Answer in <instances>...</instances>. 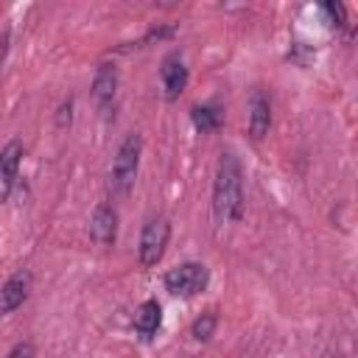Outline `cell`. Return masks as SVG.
<instances>
[{"label": "cell", "instance_id": "cell-1", "mask_svg": "<svg viewBox=\"0 0 358 358\" xmlns=\"http://www.w3.org/2000/svg\"><path fill=\"white\" fill-rule=\"evenodd\" d=\"M213 215L218 224L241 221L243 215V171L232 151H221L213 179Z\"/></svg>", "mask_w": 358, "mask_h": 358}, {"label": "cell", "instance_id": "cell-2", "mask_svg": "<svg viewBox=\"0 0 358 358\" xmlns=\"http://www.w3.org/2000/svg\"><path fill=\"white\" fill-rule=\"evenodd\" d=\"M140 154H143V137L140 134H126L123 143L117 145L115 162H112V179L109 187L115 196H126L134 187L137 179V168H140Z\"/></svg>", "mask_w": 358, "mask_h": 358}, {"label": "cell", "instance_id": "cell-3", "mask_svg": "<svg viewBox=\"0 0 358 358\" xmlns=\"http://www.w3.org/2000/svg\"><path fill=\"white\" fill-rule=\"evenodd\" d=\"M162 282H165V291L173 294V296H196V294H201L207 288L210 271H207L204 263L187 260V263H179V266L168 268Z\"/></svg>", "mask_w": 358, "mask_h": 358}, {"label": "cell", "instance_id": "cell-4", "mask_svg": "<svg viewBox=\"0 0 358 358\" xmlns=\"http://www.w3.org/2000/svg\"><path fill=\"white\" fill-rule=\"evenodd\" d=\"M168 241H171V221H168L165 215H154V218H148V221L143 224L140 246H137V252H140V263H143L145 268L157 266V263L162 260V255H165Z\"/></svg>", "mask_w": 358, "mask_h": 358}, {"label": "cell", "instance_id": "cell-5", "mask_svg": "<svg viewBox=\"0 0 358 358\" xmlns=\"http://www.w3.org/2000/svg\"><path fill=\"white\" fill-rule=\"evenodd\" d=\"M159 81H162V92H165V101H176L185 87H187V67H185V59L182 53H168L162 59V67H159Z\"/></svg>", "mask_w": 358, "mask_h": 358}, {"label": "cell", "instance_id": "cell-6", "mask_svg": "<svg viewBox=\"0 0 358 358\" xmlns=\"http://www.w3.org/2000/svg\"><path fill=\"white\" fill-rule=\"evenodd\" d=\"M90 238H92L98 246H112V243H115V238H117V210H115V204L101 201V204L92 210V218H90Z\"/></svg>", "mask_w": 358, "mask_h": 358}, {"label": "cell", "instance_id": "cell-7", "mask_svg": "<svg viewBox=\"0 0 358 358\" xmlns=\"http://www.w3.org/2000/svg\"><path fill=\"white\" fill-rule=\"evenodd\" d=\"M115 95H117V70L115 64H98L95 78H92V101L98 106V112L109 115V109L115 106Z\"/></svg>", "mask_w": 358, "mask_h": 358}, {"label": "cell", "instance_id": "cell-8", "mask_svg": "<svg viewBox=\"0 0 358 358\" xmlns=\"http://www.w3.org/2000/svg\"><path fill=\"white\" fill-rule=\"evenodd\" d=\"M20 162H22V143L20 140H8L3 145V154H0V199L3 201H8V196L14 190Z\"/></svg>", "mask_w": 358, "mask_h": 358}, {"label": "cell", "instance_id": "cell-9", "mask_svg": "<svg viewBox=\"0 0 358 358\" xmlns=\"http://www.w3.org/2000/svg\"><path fill=\"white\" fill-rule=\"evenodd\" d=\"M271 129V101L263 90H252L249 95V137L263 140Z\"/></svg>", "mask_w": 358, "mask_h": 358}, {"label": "cell", "instance_id": "cell-10", "mask_svg": "<svg viewBox=\"0 0 358 358\" xmlns=\"http://www.w3.org/2000/svg\"><path fill=\"white\" fill-rule=\"evenodd\" d=\"M28 288H31V277L25 271H17L6 280L3 291H0V310L3 313H14L25 299H28Z\"/></svg>", "mask_w": 358, "mask_h": 358}, {"label": "cell", "instance_id": "cell-11", "mask_svg": "<svg viewBox=\"0 0 358 358\" xmlns=\"http://www.w3.org/2000/svg\"><path fill=\"white\" fill-rule=\"evenodd\" d=\"M162 324V308L157 299H145L137 310H134V330L143 336V338H151Z\"/></svg>", "mask_w": 358, "mask_h": 358}, {"label": "cell", "instance_id": "cell-12", "mask_svg": "<svg viewBox=\"0 0 358 358\" xmlns=\"http://www.w3.org/2000/svg\"><path fill=\"white\" fill-rule=\"evenodd\" d=\"M190 120L199 131H215L221 126V109L215 103H196L190 109Z\"/></svg>", "mask_w": 358, "mask_h": 358}, {"label": "cell", "instance_id": "cell-13", "mask_svg": "<svg viewBox=\"0 0 358 358\" xmlns=\"http://www.w3.org/2000/svg\"><path fill=\"white\" fill-rule=\"evenodd\" d=\"M215 327H218V313H215V310H204V313L190 324V336H193L196 341H210L213 333H215Z\"/></svg>", "mask_w": 358, "mask_h": 358}, {"label": "cell", "instance_id": "cell-14", "mask_svg": "<svg viewBox=\"0 0 358 358\" xmlns=\"http://www.w3.org/2000/svg\"><path fill=\"white\" fill-rule=\"evenodd\" d=\"M322 11L330 17V25H336V28H341L347 22V8L341 3H322Z\"/></svg>", "mask_w": 358, "mask_h": 358}, {"label": "cell", "instance_id": "cell-15", "mask_svg": "<svg viewBox=\"0 0 358 358\" xmlns=\"http://www.w3.org/2000/svg\"><path fill=\"white\" fill-rule=\"evenodd\" d=\"M6 358H34V344L31 341H20L11 347V352Z\"/></svg>", "mask_w": 358, "mask_h": 358}, {"label": "cell", "instance_id": "cell-16", "mask_svg": "<svg viewBox=\"0 0 358 358\" xmlns=\"http://www.w3.org/2000/svg\"><path fill=\"white\" fill-rule=\"evenodd\" d=\"M70 120H73V101L67 98L62 106H59V115H56V123L59 126H70Z\"/></svg>", "mask_w": 358, "mask_h": 358}, {"label": "cell", "instance_id": "cell-17", "mask_svg": "<svg viewBox=\"0 0 358 358\" xmlns=\"http://www.w3.org/2000/svg\"><path fill=\"white\" fill-rule=\"evenodd\" d=\"M193 358H199V355H193Z\"/></svg>", "mask_w": 358, "mask_h": 358}]
</instances>
